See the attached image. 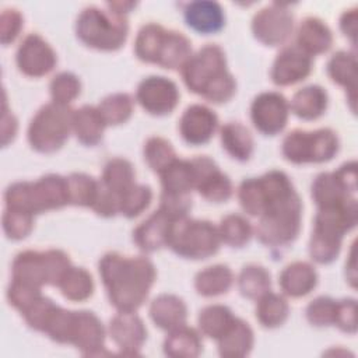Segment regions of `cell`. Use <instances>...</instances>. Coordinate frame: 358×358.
I'll return each mask as SVG.
<instances>
[{"instance_id": "27", "label": "cell", "mask_w": 358, "mask_h": 358, "mask_svg": "<svg viewBox=\"0 0 358 358\" xmlns=\"http://www.w3.org/2000/svg\"><path fill=\"white\" fill-rule=\"evenodd\" d=\"M11 278L39 288L48 284L43 253L36 250L20 252L11 264Z\"/></svg>"}, {"instance_id": "26", "label": "cell", "mask_w": 358, "mask_h": 358, "mask_svg": "<svg viewBox=\"0 0 358 358\" xmlns=\"http://www.w3.org/2000/svg\"><path fill=\"white\" fill-rule=\"evenodd\" d=\"M106 123L96 106L84 105L73 113V133L84 145H96L105 131Z\"/></svg>"}, {"instance_id": "61", "label": "cell", "mask_w": 358, "mask_h": 358, "mask_svg": "<svg viewBox=\"0 0 358 358\" xmlns=\"http://www.w3.org/2000/svg\"><path fill=\"white\" fill-rule=\"evenodd\" d=\"M340 28L343 34L355 43L357 38V8L345 11L340 18Z\"/></svg>"}, {"instance_id": "21", "label": "cell", "mask_w": 358, "mask_h": 358, "mask_svg": "<svg viewBox=\"0 0 358 358\" xmlns=\"http://www.w3.org/2000/svg\"><path fill=\"white\" fill-rule=\"evenodd\" d=\"M150 316L154 324L171 331L186 324L187 306L182 298L173 294H161L150 305Z\"/></svg>"}, {"instance_id": "37", "label": "cell", "mask_w": 358, "mask_h": 358, "mask_svg": "<svg viewBox=\"0 0 358 358\" xmlns=\"http://www.w3.org/2000/svg\"><path fill=\"white\" fill-rule=\"evenodd\" d=\"M165 32L166 29L159 24L150 22L144 25L138 31L134 42V53L137 59L144 63L157 64Z\"/></svg>"}, {"instance_id": "55", "label": "cell", "mask_w": 358, "mask_h": 358, "mask_svg": "<svg viewBox=\"0 0 358 358\" xmlns=\"http://www.w3.org/2000/svg\"><path fill=\"white\" fill-rule=\"evenodd\" d=\"M39 296H42L41 288L25 284L21 281H11L8 289H7V299L11 306H14L21 313L31 306Z\"/></svg>"}, {"instance_id": "24", "label": "cell", "mask_w": 358, "mask_h": 358, "mask_svg": "<svg viewBox=\"0 0 358 358\" xmlns=\"http://www.w3.org/2000/svg\"><path fill=\"white\" fill-rule=\"evenodd\" d=\"M218 354L225 358L246 357L255 343V334L249 323L235 317L227 331L217 340Z\"/></svg>"}, {"instance_id": "50", "label": "cell", "mask_w": 358, "mask_h": 358, "mask_svg": "<svg viewBox=\"0 0 358 358\" xmlns=\"http://www.w3.org/2000/svg\"><path fill=\"white\" fill-rule=\"evenodd\" d=\"M56 308L57 305L52 299L42 295L31 306H28L21 315L24 316V320L31 329L45 333V329L53 312L56 310Z\"/></svg>"}, {"instance_id": "36", "label": "cell", "mask_w": 358, "mask_h": 358, "mask_svg": "<svg viewBox=\"0 0 358 358\" xmlns=\"http://www.w3.org/2000/svg\"><path fill=\"white\" fill-rule=\"evenodd\" d=\"M234 319L235 316L228 306L214 303L200 310L197 322H199L200 331L204 336L218 340L231 326Z\"/></svg>"}, {"instance_id": "51", "label": "cell", "mask_w": 358, "mask_h": 358, "mask_svg": "<svg viewBox=\"0 0 358 358\" xmlns=\"http://www.w3.org/2000/svg\"><path fill=\"white\" fill-rule=\"evenodd\" d=\"M4 201L6 207L22 210L31 214L35 213V204H34V192H32V182H15L10 185L6 189L4 193Z\"/></svg>"}, {"instance_id": "3", "label": "cell", "mask_w": 358, "mask_h": 358, "mask_svg": "<svg viewBox=\"0 0 358 358\" xmlns=\"http://www.w3.org/2000/svg\"><path fill=\"white\" fill-rule=\"evenodd\" d=\"M302 201L296 192L271 201L259 217L257 239L266 246H287L301 231Z\"/></svg>"}, {"instance_id": "11", "label": "cell", "mask_w": 358, "mask_h": 358, "mask_svg": "<svg viewBox=\"0 0 358 358\" xmlns=\"http://www.w3.org/2000/svg\"><path fill=\"white\" fill-rule=\"evenodd\" d=\"M180 94L176 84L162 76H150L140 81L136 91V101L150 115L164 116L171 113Z\"/></svg>"}, {"instance_id": "25", "label": "cell", "mask_w": 358, "mask_h": 358, "mask_svg": "<svg viewBox=\"0 0 358 358\" xmlns=\"http://www.w3.org/2000/svg\"><path fill=\"white\" fill-rule=\"evenodd\" d=\"M329 96L320 85H306L298 90L291 102L289 110L302 120H316L327 109Z\"/></svg>"}, {"instance_id": "62", "label": "cell", "mask_w": 358, "mask_h": 358, "mask_svg": "<svg viewBox=\"0 0 358 358\" xmlns=\"http://www.w3.org/2000/svg\"><path fill=\"white\" fill-rule=\"evenodd\" d=\"M108 8L117 13V14H122V15H126L127 13H130L131 8L136 7V3L134 1H110V3H106Z\"/></svg>"}, {"instance_id": "57", "label": "cell", "mask_w": 358, "mask_h": 358, "mask_svg": "<svg viewBox=\"0 0 358 358\" xmlns=\"http://www.w3.org/2000/svg\"><path fill=\"white\" fill-rule=\"evenodd\" d=\"M334 326L341 331L354 334L357 331V301L352 298H344L337 301Z\"/></svg>"}, {"instance_id": "8", "label": "cell", "mask_w": 358, "mask_h": 358, "mask_svg": "<svg viewBox=\"0 0 358 358\" xmlns=\"http://www.w3.org/2000/svg\"><path fill=\"white\" fill-rule=\"evenodd\" d=\"M227 71V59L218 45H206L199 49L180 69L185 85L189 91L201 95L206 87L220 74Z\"/></svg>"}, {"instance_id": "30", "label": "cell", "mask_w": 358, "mask_h": 358, "mask_svg": "<svg viewBox=\"0 0 358 358\" xmlns=\"http://www.w3.org/2000/svg\"><path fill=\"white\" fill-rule=\"evenodd\" d=\"M192 55L190 41L182 32L166 29L157 64L169 70L182 69Z\"/></svg>"}, {"instance_id": "28", "label": "cell", "mask_w": 358, "mask_h": 358, "mask_svg": "<svg viewBox=\"0 0 358 358\" xmlns=\"http://www.w3.org/2000/svg\"><path fill=\"white\" fill-rule=\"evenodd\" d=\"M203 350L201 337L197 330L186 324L168 331L164 341V352L172 358H194Z\"/></svg>"}, {"instance_id": "49", "label": "cell", "mask_w": 358, "mask_h": 358, "mask_svg": "<svg viewBox=\"0 0 358 358\" xmlns=\"http://www.w3.org/2000/svg\"><path fill=\"white\" fill-rule=\"evenodd\" d=\"M341 249V239L326 236L312 231L309 239V255L312 260L319 264H329L334 262Z\"/></svg>"}, {"instance_id": "44", "label": "cell", "mask_w": 358, "mask_h": 358, "mask_svg": "<svg viewBox=\"0 0 358 358\" xmlns=\"http://www.w3.org/2000/svg\"><path fill=\"white\" fill-rule=\"evenodd\" d=\"M152 200L150 186L134 183L127 190L119 194V213L126 218H136L148 208Z\"/></svg>"}, {"instance_id": "9", "label": "cell", "mask_w": 358, "mask_h": 358, "mask_svg": "<svg viewBox=\"0 0 358 358\" xmlns=\"http://www.w3.org/2000/svg\"><path fill=\"white\" fill-rule=\"evenodd\" d=\"M294 28V15L287 4L273 3L257 11L252 20L255 38L266 46L282 45Z\"/></svg>"}, {"instance_id": "1", "label": "cell", "mask_w": 358, "mask_h": 358, "mask_svg": "<svg viewBox=\"0 0 358 358\" xmlns=\"http://www.w3.org/2000/svg\"><path fill=\"white\" fill-rule=\"evenodd\" d=\"M98 271L110 303L119 312H136L147 299L157 271L144 256L129 257L117 252L105 253Z\"/></svg>"}, {"instance_id": "29", "label": "cell", "mask_w": 358, "mask_h": 358, "mask_svg": "<svg viewBox=\"0 0 358 358\" xmlns=\"http://www.w3.org/2000/svg\"><path fill=\"white\" fill-rule=\"evenodd\" d=\"M234 284V273L225 264H214L203 268L194 277V288L201 296H218L227 294Z\"/></svg>"}, {"instance_id": "48", "label": "cell", "mask_w": 358, "mask_h": 358, "mask_svg": "<svg viewBox=\"0 0 358 358\" xmlns=\"http://www.w3.org/2000/svg\"><path fill=\"white\" fill-rule=\"evenodd\" d=\"M74 322L76 310H67L57 306L45 329V333L56 343L71 344Z\"/></svg>"}, {"instance_id": "38", "label": "cell", "mask_w": 358, "mask_h": 358, "mask_svg": "<svg viewBox=\"0 0 358 358\" xmlns=\"http://www.w3.org/2000/svg\"><path fill=\"white\" fill-rule=\"evenodd\" d=\"M57 287L64 298L74 302L85 301L94 294L92 275L83 267L71 266Z\"/></svg>"}, {"instance_id": "59", "label": "cell", "mask_w": 358, "mask_h": 358, "mask_svg": "<svg viewBox=\"0 0 358 358\" xmlns=\"http://www.w3.org/2000/svg\"><path fill=\"white\" fill-rule=\"evenodd\" d=\"M91 208L101 217H115L119 213V194L99 182V190Z\"/></svg>"}, {"instance_id": "31", "label": "cell", "mask_w": 358, "mask_h": 358, "mask_svg": "<svg viewBox=\"0 0 358 358\" xmlns=\"http://www.w3.org/2000/svg\"><path fill=\"white\" fill-rule=\"evenodd\" d=\"M222 148L236 161H248L253 154V137L246 126L229 122L220 130Z\"/></svg>"}, {"instance_id": "47", "label": "cell", "mask_w": 358, "mask_h": 358, "mask_svg": "<svg viewBox=\"0 0 358 358\" xmlns=\"http://www.w3.org/2000/svg\"><path fill=\"white\" fill-rule=\"evenodd\" d=\"M49 92L52 102L69 105L80 95L81 83L76 74L70 71H62L52 78L49 84Z\"/></svg>"}, {"instance_id": "17", "label": "cell", "mask_w": 358, "mask_h": 358, "mask_svg": "<svg viewBox=\"0 0 358 358\" xmlns=\"http://www.w3.org/2000/svg\"><path fill=\"white\" fill-rule=\"evenodd\" d=\"M105 343V327L98 316L90 310L76 312L71 344L83 355L102 354Z\"/></svg>"}, {"instance_id": "12", "label": "cell", "mask_w": 358, "mask_h": 358, "mask_svg": "<svg viewBox=\"0 0 358 358\" xmlns=\"http://www.w3.org/2000/svg\"><path fill=\"white\" fill-rule=\"evenodd\" d=\"M15 62L24 76L39 78L55 69L57 57L53 48L41 35L29 34L20 43Z\"/></svg>"}, {"instance_id": "7", "label": "cell", "mask_w": 358, "mask_h": 358, "mask_svg": "<svg viewBox=\"0 0 358 358\" xmlns=\"http://www.w3.org/2000/svg\"><path fill=\"white\" fill-rule=\"evenodd\" d=\"M357 192V164L350 161L334 172L319 173L312 183V199L317 208L338 206Z\"/></svg>"}, {"instance_id": "4", "label": "cell", "mask_w": 358, "mask_h": 358, "mask_svg": "<svg viewBox=\"0 0 358 358\" xmlns=\"http://www.w3.org/2000/svg\"><path fill=\"white\" fill-rule=\"evenodd\" d=\"M221 243L218 227L210 221L187 215L172 220L168 248L183 259H207L218 252Z\"/></svg>"}, {"instance_id": "20", "label": "cell", "mask_w": 358, "mask_h": 358, "mask_svg": "<svg viewBox=\"0 0 358 358\" xmlns=\"http://www.w3.org/2000/svg\"><path fill=\"white\" fill-rule=\"evenodd\" d=\"M278 284L284 295L301 298L313 291L317 284V273L308 262H292L280 273Z\"/></svg>"}, {"instance_id": "34", "label": "cell", "mask_w": 358, "mask_h": 358, "mask_svg": "<svg viewBox=\"0 0 358 358\" xmlns=\"http://www.w3.org/2000/svg\"><path fill=\"white\" fill-rule=\"evenodd\" d=\"M289 305L287 299L275 292H266L257 299L256 319L266 329H275L288 319Z\"/></svg>"}, {"instance_id": "58", "label": "cell", "mask_w": 358, "mask_h": 358, "mask_svg": "<svg viewBox=\"0 0 358 358\" xmlns=\"http://www.w3.org/2000/svg\"><path fill=\"white\" fill-rule=\"evenodd\" d=\"M192 208L190 194H176L162 192L159 197V210L168 214L171 218H180L187 215Z\"/></svg>"}, {"instance_id": "35", "label": "cell", "mask_w": 358, "mask_h": 358, "mask_svg": "<svg viewBox=\"0 0 358 358\" xmlns=\"http://www.w3.org/2000/svg\"><path fill=\"white\" fill-rule=\"evenodd\" d=\"M271 277L266 267L260 264H246L238 275V289L242 296L257 301L270 291Z\"/></svg>"}, {"instance_id": "60", "label": "cell", "mask_w": 358, "mask_h": 358, "mask_svg": "<svg viewBox=\"0 0 358 358\" xmlns=\"http://www.w3.org/2000/svg\"><path fill=\"white\" fill-rule=\"evenodd\" d=\"M17 130H18V122L15 116L7 109L6 94H4L3 113H1V145L3 147H7L15 138Z\"/></svg>"}, {"instance_id": "40", "label": "cell", "mask_w": 358, "mask_h": 358, "mask_svg": "<svg viewBox=\"0 0 358 358\" xmlns=\"http://www.w3.org/2000/svg\"><path fill=\"white\" fill-rule=\"evenodd\" d=\"M106 126L126 123L133 113V99L126 92H116L105 96L96 106Z\"/></svg>"}, {"instance_id": "22", "label": "cell", "mask_w": 358, "mask_h": 358, "mask_svg": "<svg viewBox=\"0 0 358 358\" xmlns=\"http://www.w3.org/2000/svg\"><path fill=\"white\" fill-rule=\"evenodd\" d=\"M186 24L199 34L208 35L222 29L225 14L222 7L215 1H192L185 8Z\"/></svg>"}, {"instance_id": "5", "label": "cell", "mask_w": 358, "mask_h": 358, "mask_svg": "<svg viewBox=\"0 0 358 358\" xmlns=\"http://www.w3.org/2000/svg\"><path fill=\"white\" fill-rule=\"evenodd\" d=\"M73 113L69 105L49 102L32 117L28 126L29 145L42 154L60 150L73 133Z\"/></svg>"}, {"instance_id": "10", "label": "cell", "mask_w": 358, "mask_h": 358, "mask_svg": "<svg viewBox=\"0 0 358 358\" xmlns=\"http://www.w3.org/2000/svg\"><path fill=\"white\" fill-rule=\"evenodd\" d=\"M289 102L275 91L259 94L250 105L253 126L266 136H275L284 130L289 116Z\"/></svg>"}, {"instance_id": "2", "label": "cell", "mask_w": 358, "mask_h": 358, "mask_svg": "<svg viewBox=\"0 0 358 358\" xmlns=\"http://www.w3.org/2000/svg\"><path fill=\"white\" fill-rule=\"evenodd\" d=\"M77 38L88 48L113 52L123 46L129 34L126 15L91 6L84 8L76 21Z\"/></svg>"}, {"instance_id": "52", "label": "cell", "mask_w": 358, "mask_h": 358, "mask_svg": "<svg viewBox=\"0 0 358 358\" xmlns=\"http://www.w3.org/2000/svg\"><path fill=\"white\" fill-rule=\"evenodd\" d=\"M337 301L330 296H317L306 306V319L312 326L324 327L334 324Z\"/></svg>"}, {"instance_id": "39", "label": "cell", "mask_w": 358, "mask_h": 358, "mask_svg": "<svg viewBox=\"0 0 358 358\" xmlns=\"http://www.w3.org/2000/svg\"><path fill=\"white\" fill-rule=\"evenodd\" d=\"M134 178L136 172L130 161L124 158H112L103 166L101 183L109 190L120 194L136 183Z\"/></svg>"}, {"instance_id": "13", "label": "cell", "mask_w": 358, "mask_h": 358, "mask_svg": "<svg viewBox=\"0 0 358 358\" xmlns=\"http://www.w3.org/2000/svg\"><path fill=\"white\" fill-rule=\"evenodd\" d=\"M194 168L196 186L200 196L213 203L227 201L234 192L228 175L220 171L218 165L207 155L192 158Z\"/></svg>"}, {"instance_id": "19", "label": "cell", "mask_w": 358, "mask_h": 358, "mask_svg": "<svg viewBox=\"0 0 358 358\" xmlns=\"http://www.w3.org/2000/svg\"><path fill=\"white\" fill-rule=\"evenodd\" d=\"M35 213L41 214L49 210H57L69 204L67 178L49 173L39 180L32 182Z\"/></svg>"}, {"instance_id": "6", "label": "cell", "mask_w": 358, "mask_h": 358, "mask_svg": "<svg viewBox=\"0 0 358 358\" xmlns=\"http://www.w3.org/2000/svg\"><path fill=\"white\" fill-rule=\"evenodd\" d=\"M338 144V137L331 129L292 130L284 137L281 152L287 161L296 165L322 164L337 154Z\"/></svg>"}, {"instance_id": "53", "label": "cell", "mask_w": 358, "mask_h": 358, "mask_svg": "<svg viewBox=\"0 0 358 358\" xmlns=\"http://www.w3.org/2000/svg\"><path fill=\"white\" fill-rule=\"evenodd\" d=\"M42 253H43L45 271H46V281L49 285L57 287L62 278L73 266L70 262V257L66 252L60 249H49Z\"/></svg>"}, {"instance_id": "14", "label": "cell", "mask_w": 358, "mask_h": 358, "mask_svg": "<svg viewBox=\"0 0 358 358\" xmlns=\"http://www.w3.org/2000/svg\"><path fill=\"white\" fill-rule=\"evenodd\" d=\"M312 66V56L303 52L296 43L288 45L275 56L270 77L271 81L278 87L294 85L310 74Z\"/></svg>"}, {"instance_id": "16", "label": "cell", "mask_w": 358, "mask_h": 358, "mask_svg": "<svg viewBox=\"0 0 358 358\" xmlns=\"http://www.w3.org/2000/svg\"><path fill=\"white\" fill-rule=\"evenodd\" d=\"M217 129L218 117L215 112L201 103H194L186 108L179 120L180 136L190 145H203L208 143Z\"/></svg>"}, {"instance_id": "23", "label": "cell", "mask_w": 358, "mask_h": 358, "mask_svg": "<svg viewBox=\"0 0 358 358\" xmlns=\"http://www.w3.org/2000/svg\"><path fill=\"white\" fill-rule=\"evenodd\" d=\"M333 43L330 28L316 17L305 18L296 32V45L309 56L326 53Z\"/></svg>"}, {"instance_id": "46", "label": "cell", "mask_w": 358, "mask_h": 358, "mask_svg": "<svg viewBox=\"0 0 358 358\" xmlns=\"http://www.w3.org/2000/svg\"><path fill=\"white\" fill-rule=\"evenodd\" d=\"M1 222L3 231L8 239L21 241L25 239L34 229V214L6 207Z\"/></svg>"}, {"instance_id": "45", "label": "cell", "mask_w": 358, "mask_h": 358, "mask_svg": "<svg viewBox=\"0 0 358 358\" xmlns=\"http://www.w3.org/2000/svg\"><path fill=\"white\" fill-rule=\"evenodd\" d=\"M238 200L242 210L253 217H260L266 210V194L259 178L243 179L238 187Z\"/></svg>"}, {"instance_id": "32", "label": "cell", "mask_w": 358, "mask_h": 358, "mask_svg": "<svg viewBox=\"0 0 358 358\" xmlns=\"http://www.w3.org/2000/svg\"><path fill=\"white\" fill-rule=\"evenodd\" d=\"M162 192L176 194H190L194 189V171L190 159L176 158L161 173Z\"/></svg>"}, {"instance_id": "33", "label": "cell", "mask_w": 358, "mask_h": 358, "mask_svg": "<svg viewBox=\"0 0 358 358\" xmlns=\"http://www.w3.org/2000/svg\"><path fill=\"white\" fill-rule=\"evenodd\" d=\"M327 74L333 83L344 87L355 99L357 90V57L347 50L336 52L327 63Z\"/></svg>"}, {"instance_id": "41", "label": "cell", "mask_w": 358, "mask_h": 358, "mask_svg": "<svg viewBox=\"0 0 358 358\" xmlns=\"http://www.w3.org/2000/svg\"><path fill=\"white\" fill-rule=\"evenodd\" d=\"M67 187L69 204L91 208L99 190V182L87 173L74 172L67 176Z\"/></svg>"}, {"instance_id": "15", "label": "cell", "mask_w": 358, "mask_h": 358, "mask_svg": "<svg viewBox=\"0 0 358 358\" xmlns=\"http://www.w3.org/2000/svg\"><path fill=\"white\" fill-rule=\"evenodd\" d=\"M109 336L124 355H138L147 340L144 322L136 312H119L110 319Z\"/></svg>"}, {"instance_id": "56", "label": "cell", "mask_w": 358, "mask_h": 358, "mask_svg": "<svg viewBox=\"0 0 358 358\" xmlns=\"http://www.w3.org/2000/svg\"><path fill=\"white\" fill-rule=\"evenodd\" d=\"M24 27V18L15 8H6L0 15V41L1 43L10 45L20 35Z\"/></svg>"}, {"instance_id": "43", "label": "cell", "mask_w": 358, "mask_h": 358, "mask_svg": "<svg viewBox=\"0 0 358 358\" xmlns=\"http://www.w3.org/2000/svg\"><path fill=\"white\" fill-rule=\"evenodd\" d=\"M143 155L150 169L157 173H161L176 159V154L172 144L166 138L159 136L150 137L145 141Z\"/></svg>"}, {"instance_id": "54", "label": "cell", "mask_w": 358, "mask_h": 358, "mask_svg": "<svg viewBox=\"0 0 358 358\" xmlns=\"http://www.w3.org/2000/svg\"><path fill=\"white\" fill-rule=\"evenodd\" d=\"M236 92V81L232 74L227 70L215 77L203 91L201 96L213 103L228 102Z\"/></svg>"}, {"instance_id": "42", "label": "cell", "mask_w": 358, "mask_h": 358, "mask_svg": "<svg viewBox=\"0 0 358 358\" xmlns=\"http://www.w3.org/2000/svg\"><path fill=\"white\" fill-rule=\"evenodd\" d=\"M218 232L221 242L225 245L232 248H242L249 242L253 234V228L243 215L228 214L220 221Z\"/></svg>"}, {"instance_id": "18", "label": "cell", "mask_w": 358, "mask_h": 358, "mask_svg": "<svg viewBox=\"0 0 358 358\" xmlns=\"http://www.w3.org/2000/svg\"><path fill=\"white\" fill-rule=\"evenodd\" d=\"M172 220L173 218L158 208L133 231L134 243L145 253L168 246Z\"/></svg>"}]
</instances>
